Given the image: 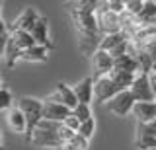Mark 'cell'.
Listing matches in <instances>:
<instances>
[{"label": "cell", "instance_id": "obj_1", "mask_svg": "<svg viewBox=\"0 0 156 150\" xmlns=\"http://www.w3.org/2000/svg\"><path fill=\"white\" fill-rule=\"evenodd\" d=\"M100 2H78L76 8L70 10V18L74 22V27L78 31V45L84 55H94L100 47L98 39V20H96V10Z\"/></svg>", "mask_w": 156, "mask_h": 150}, {"label": "cell", "instance_id": "obj_2", "mask_svg": "<svg viewBox=\"0 0 156 150\" xmlns=\"http://www.w3.org/2000/svg\"><path fill=\"white\" fill-rule=\"evenodd\" d=\"M35 45L33 37L29 35L27 31H20V30H10L8 33V43L6 49H4V61H6V66L12 68L16 65V61H20V53L29 49V47Z\"/></svg>", "mask_w": 156, "mask_h": 150}, {"label": "cell", "instance_id": "obj_3", "mask_svg": "<svg viewBox=\"0 0 156 150\" xmlns=\"http://www.w3.org/2000/svg\"><path fill=\"white\" fill-rule=\"evenodd\" d=\"M58 125L61 123H51V121L43 119L35 127L27 142H31L37 148H61L62 142L58 138Z\"/></svg>", "mask_w": 156, "mask_h": 150}, {"label": "cell", "instance_id": "obj_4", "mask_svg": "<svg viewBox=\"0 0 156 150\" xmlns=\"http://www.w3.org/2000/svg\"><path fill=\"white\" fill-rule=\"evenodd\" d=\"M20 111L23 113L27 123V133H26V140H29V137L33 134V131L39 123L43 121V99H35V98H22L18 103Z\"/></svg>", "mask_w": 156, "mask_h": 150}, {"label": "cell", "instance_id": "obj_5", "mask_svg": "<svg viewBox=\"0 0 156 150\" xmlns=\"http://www.w3.org/2000/svg\"><path fill=\"white\" fill-rule=\"evenodd\" d=\"M98 31H104L105 35H111V33L121 31V16H115L113 12L107 10L105 4H100L98 6Z\"/></svg>", "mask_w": 156, "mask_h": 150}, {"label": "cell", "instance_id": "obj_6", "mask_svg": "<svg viewBox=\"0 0 156 150\" xmlns=\"http://www.w3.org/2000/svg\"><path fill=\"white\" fill-rule=\"evenodd\" d=\"M119 92H123V90L117 88L109 76L94 78V101L96 103H107V101L113 99Z\"/></svg>", "mask_w": 156, "mask_h": 150}, {"label": "cell", "instance_id": "obj_7", "mask_svg": "<svg viewBox=\"0 0 156 150\" xmlns=\"http://www.w3.org/2000/svg\"><path fill=\"white\" fill-rule=\"evenodd\" d=\"M135 103H136V99L133 98L131 90H123V92H119L113 99L107 101L105 105H107V111H109V113L119 115V117H125V115H129L131 111H133Z\"/></svg>", "mask_w": 156, "mask_h": 150}, {"label": "cell", "instance_id": "obj_8", "mask_svg": "<svg viewBox=\"0 0 156 150\" xmlns=\"http://www.w3.org/2000/svg\"><path fill=\"white\" fill-rule=\"evenodd\" d=\"M111 70H113V59H111V55L98 49L92 55V78L107 76Z\"/></svg>", "mask_w": 156, "mask_h": 150}, {"label": "cell", "instance_id": "obj_9", "mask_svg": "<svg viewBox=\"0 0 156 150\" xmlns=\"http://www.w3.org/2000/svg\"><path fill=\"white\" fill-rule=\"evenodd\" d=\"M131 94L136 101H156L154 99V94H152V88H150V82H148V74H136L135 76V82L131 86Z\"/></svg>", "mask_w": 156, "mask_h": 150}, {"label": "cell", "instance_id": "obj_10", "mask_svg": "<svg viewBox=\"0 0 156 150\" xmlns=\"http://www.w3.org/2000/svg\"><path fill=\"white\" fill-rule=\"evenodd\" d=\"M72 111L65 107V105L57 103V101H51L49 98L43 99V119L51 121V123H62Z\"/></svg>", "mask_w": 156, "mask_h": 150}, {"label": "cell", "instance_id": "obj_11", "mask_svg": "<svg viewBox=\"0 0 156 150\" xmlns=\"http://www.w3.org/2000/svg\"><path fill=\"white\" fill-rule=\"evenodd\" d=\"M47 98L51 99V101H57V103L65 105V107H68L70 111L78 105V99H76V96H74V90L68 88L65 82H58V84H57V92H55V94H51V96H47Z\"/></svg>", "mask_w": 156, "mask_h": 150}, {"label": "cell", "instance_id": "obj_12", "mask_svg": "<svg viewBox=\"0 0 156 150\" xmlns=\"http://www.w3.org/2000/svg\"><path fill=\"white\" fill-rule=\"evenodd\" d=\"M29 35L33 37L35 45H39V47H47V49L53 51V43H51V39H49V22H47L45 16H39V20L35 22V26L31 27Z\"/></svg>", "mask_w": 156, "mask_h": 150}, {"label": "cell", "instance_id": "obj_13", "mask_svg": "<svg viewBox=\"0 0 156 150\" xmlns=\"http://www.w3.org/2000/svg\"><path fill=\"white\" fill-rule=\"evenodd\" d=\"M37 20H39V14H37L35 8H23V10L16 16V20L12 22V27H10V30H20V31H27L29 33Z\"/></svg>", "mask_w": 156, "mask_h": 150}, {"label": "cell", "instance_id": "obj_14", "mask_svg": "<svg viewBox=\"0 0 156 150\" xmlns=\"http://www.w3.org/2000/svg\"><path fill=\"white\" fill-rule=\"evenodd\" d=\"M131 113L136 123H150L156 119V101H136Z\"/></svg>", "mask_w": 156, "mask_h": 150}, {"label": "cell", "instance_id": "obj_15", "mask_svg": "<svg viewBox=\"0 0 156 150\" xmlns=\"http://www.w3.org/2000/svg\"><path fill=\"white\" fill-rule=\"evenodd\" d=\"M72 90H74V96H76L78 103L90 105V101H94V78H92V76L82 78Z\"/></svg>", "mask_w": 156, "mask_h": 150}, {"label": "cell", "instance_id": "obj_16", "mask_svg": "<svg viewBox=\"0 0 156 150\" xmlns=\"http://www.w3.org/2000/svg\"><path fill=\"white\" fill-rule=\"evenodd\" d=\"M8 127L12 129V133L26 137V133H27V123H26V117H23V113L20 111L18 105H12V107L8 109Z\"/></svg>", "mask_w": 156, "mask_h": 150}, {"label": "cell", "instance_id": "obj_17", "mask_svg": "<svg viewBox=\"0 0 156 150\" xmlns=\"http://www.w3.org/2000/svg\"><path fill=\"white\" fill-rule=\"evenodd\" d=\"M49 53H51V49H47V47L33 45V47H29V49L20 53V61H26V62H47Z\"/></svg>", "mask_w": 156, "mask_h": 150}, {"label": "cell", "instance_id": "obj_18", "mask_svg": "<svg viewBox=\"0 0 156 150\" xmlns=\"http://www.w3.org/2000/svg\"><path fill=\"white\" fill-rule=\"evenodd\" d=\"M125 41H129V35H127L125 31H117V33H111V35H104V37H101L98 49L109 53V51H113L115 47H119L121 43H125Z\"/></svg>", "mask_w": 156, "mask_h": 150}, {"label": "cell", "instance_id": "obj_19", "mask_svg": "<svg viewBox=\"0 0 156 150\" xmlns=\"http://www.w3.org/2000/svg\"><path fill=\"white\" fill-rule=\"evenodd\" d=\"M113 70L139 74V65H136V59L133 55H123V57H119V59H113Z\"/></svg>", "mask_w": 156, "mask_h": 150}, {"label": "cell", "instance_id": "obj_20", "mask_svg": "<svg viewBox=\"0 0 156 150\" xmlns=\"http://www.w3.org/2000/svg\"><path fill=\"white\" fill-rule=\"evenodd\" d=\"M107 76L113 80V84H115L119 90H129L131 86H133L136 74H131V72H121V70H111Z\"/></svg>", "mask_w": 156, "mask_h": 150}, {"label": "cell", "instance_id": "obj_21", "mask_svg": "<svg viewBox=\"0 0 156 150\" xmlns=\"http://www.w3.org/2000/svg\"><path fill=\"white\" fill-rule=\"evenodd\" d=\"M72 115H74L80 123H84V121L92 119V109H90V105H86V103H78L76 107L72 109Z\"/></svg>", "mask_w": 156, "mask_h": 150}, {"label": "cell", "instance_id": "obj_22", "mask_svg": "<svg viewBox=\"0 0 156 150\" xmlns=\"http://www.w3.org/2000/svg\"><path fill=\"white\" fill-rule=\"evenodd\" d=\"M94 131H96V121H94V117H92V119H88V121H84V123L80 125L78 134H82L86 140H90L92 137H94Z\"/></svg>", "mask_w": 156, "mask_h": 150}, {"label": "cell", "instance_id": "obj_23", "mask_svg": "<svg viewBox=\"0 0 156 150\" xmlns=\"http://www.w3.org/2000/svg\"><path fill=\"white\" fill-rule=\"evenodd\" d=\"M143 6L144 2H140V0H129V2H125V14H129L131 18H136L143 12Z\"/></svg>", "mask_w": 156, "mask_h": 150}, {"label": "cell", "instance_id": "obj_24", "mask_svg": "<svg viewBox=\"0 0 156 150\" xmlns=\"http://www.w3.org/2000/svg\"><path fill=\"white\" fill-rule=\"evenodd\" d=\"M12 103H14L12 92L6 90V88H2V90H0V111L10 109V107H12Z\"/></svg>", "mask_w": 156, "mask_h": 150}, {"label": "cell", "instance_id": "obj_25", "mask_svg": "<svg viewBox=\"0 0 156 150\" xmlns=\"http://www.w3.org/2000/svg\"><path fill=\"white\" fill-rule=\"evenodd\" d=\"M105 6L115 16H123L125 14V2H121V0H109V2H105Z\"/></svg>", "mask_w": 156, "mask_h": 150}, {"label": "cell", "instance_id": "obj_26", "mask_svg": "<svg viewBox=\"0 0 156 150\" xmlns=\"http://www.w3.org/2000/svg\"><path fill=\"white\" fill-rule=\"evenodd\" d=\"M136 131L144 134H150L152 138H156V119L150 121V123H136Z\"/></svg>", "mask_w": 156, "mask_h": 150}, {"label": "cell", "instance_id": "obj_27", "mask_svg": "<svg viewBox=\"0 0 156 150\" xmlns=\"http://www.w3.org/2000/svg\"><path fill=\"white\" fill-rule=\"evenodd\" d=\"M140 49H143L146 55L150 57V61H152V66L156 65V37L154 39H150V41H146L143 47H140Z\"/></svg>", "mask_w": 156, "mask_h": 150}, {"label": "cell", "instance_id": "obj_28", "mask_svg": "<svg viewBox=\"0 0 156 150\" xmlns=\"http://www.w3.org/2000/svg\"><path fill=\"white\" fill-rule=\"evenodd\" d=\"M62 125H65L66 129H70L72 133H78V129H80V125H82V123H80V121H78V119L74 117V115L70 113V115H68V117H66L65 121H62Z\"/></svg>", "mask_w": 156, "mask_h": 150}, {"label": "cell", "instance_id": "obj_29", "mask_svg": "<svg viewBox=\"0 0 156 150\" xmlns=\"http://www.w3.org/2000/svg\"><path fill=\"white\" fill-rule=\"evenodd\" d=\"M70 142L74 144L78 150H88V146H90V140H86L84 137H82V134H78V133L70 138Z\"/></svg>", "mask_w": 156, "mask_h": 150}, {"label": "cell", "instance_id": "obj_30", "mask_svg": "<svg viewBox=\"0 0 156 150\" xmlns=\"http://www.w3.org/2000/svg\"><path fill=\"white\" fill-rule=\"evenodd\" d=\"M148 82H150V88H152V94H154V99H156V72L154 70L148 74Z\"/></svg>", "mask_w": 156, "mask_h": 150}, {"label": "cell", "instance_id": "obj_31", "mask_svg": "<svg viewBox=\"0 0 156 150\" xmlns=\"http://www.w3.org/2000/svg\"><path fill=\"white\" fill-rule=\"evenodd\" d=\"M6 43H8V35H6V37H0V59L4 57V49H6Z\"/></svg>", "mask_w": 156, "mask_h": 150}, {"label": "cell", "instance_id": "obj_32", "mask_svg": "<svg viewBox=\"0 0 156 150\" xmlns=\"http://www.w3.org/2000/svg\"><path fill=\"white\" fill-rule=\"evenodd\" d=\"M8 33H10V30H8V26H6V23H4L2 20H0V37H6Z\"/></svg>", "mask_w": 156, "mask_h": 150}, {"label": "cell", "instance_id": "obj_33", "mask_svg": "<svg viewBox=\"0 0 156 150\" xmlns=\"http://www.w3.org/2000/svg\"><path fill=\"white\" fill-rule=\"evenodd\" d=\"M61 150H78L74 144L70 142V140H66V142H62V146H61Z\"/></svg>", "mask_w": 156, "mask_h": 150}, {"label": "cell", "instance_id": "obj_34", "mask_svg": "<svg viewBox=\"0 0 156 150\" xmlns=\"http://www.w3.org/2000/svg\"><path fill=\"white\" fill-rule=\"evenodd\" d=\"M0 150H2V134H0Z\"/></svg>", "mask_w": 156, "mask_h": 150}, {"label": "cell", "instance_id": "obj_35", "mask_svg": "<svg viewBox=\"0 0 156 150\" xmlns=\"http://www.w3.org/2000/svg\"><path fill=\"white\" fill-rule=\"evenodd\" d=\"M2 88H4V86H2V80H0V90H2Z\"/></svg>", "mask_w": 156, "mask_h": 150}, {"label": "cell", "instance_id": "obj_36", "mask_svg": "<svg viewBox=\"0 0 156 150\" xmlns=\"http://www.w3.org/2000/svg\"><path fill=\"white\" fill-rule=\"evenodd\" d=\"M152 70H154V72H156V65H154V66H152Z\"/></svg>", "mask_w": 156, "mask_h": 150}, {"label": "cell", "instance_id": "obj_37", "mask_svg": "<svg viewBox=\"0 0 156 150\" xmlns=\"http://www.w3.org/2000/svg\"><path fill=\"white\" fill-rule=\"evenodd\" d=\"M0 12H2V2H0Z\"/></svg>", "mask_w": 156, "mask_h": 150}, {"label": "cell", "instance_id": "obj_38", "mask_svg": "<svg viewBox=\"0 0 156 150\" xmlns=\"http://www.w3.org/2000/svg\"><path fill=\"white\" fill-rule=\"evenodd\" d=\"M154 26H156V23H154Z\"/></svg>", "mask_w": 156, "mask_h": 150}]
</instances>
